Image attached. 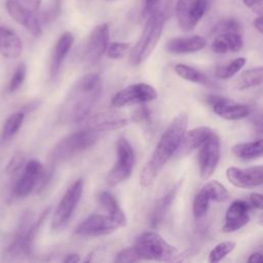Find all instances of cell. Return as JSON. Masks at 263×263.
Returning a JSON list of instances; mask_svg holds the SVG:
<instances>
[{
  "instance_id": "cell-1",
  "label": "cell",
  "mask_w": 263,
  "mask_h": 263,
  "mask_svg": "<svg viewBox=\"0 0 263 263\" xmlns=\"http://www.w3.org/2000/svg\"><path fill=\"white\" fill-rule=\"evenodd\" d=\"M188 125V115H177L161 134L159 141L140 174V184L150 186L171 157L179 150Z\"/></svg>"
},
{
  "instance_id": "cell-2",
  "label": "cell",
  "mask_w": 263,
  "mask_h": 263,
  "mask_svg": "<svg viewBox=\"0 0 263 263\" xmlns=\"http://www.w3.org/2000/svg\"><path fill=\"white\" fill-rule=\"evenodd\" d=\"M102 95V79L97 73L82 76L71 88L61 106L60 120L64 123L83 121Z\"/></svg>"
},
{
  "instance_id": "cell-3",
  "label": "cell",
  "mask_w": 263,
  "mask_h": 263,
  "mask_svg": "<svg viewBox=\"0 0 263 263\" xmlns=\"http://www.w3.org/2000/svg\"><path fill=\"white\" fill-rule=\"evenodd\" d=\"M102 134L97 129L83 126L80 130L61 139L50 150L49 158L51 164L64 162L90 148L99 141Z\"/></svg>"
},
{
  "instance_id": "cell-4",
  "label": "cell",
  "mask_w": 263,
  "mask_h": 263,
  "mask_svg": "<svg viewBox=\"0 0 263 263\" xmlns=\"http://www.w3.org/2000/svg\"><path fill=\"white\" fill-rule=\"evenodd\" d=\"M166 14L164 11L156 10L147 17L144 29L129 53V63L139 66L146 61L157 45L165 24Z\"/></svg>"
},
{
  "instance_id": "cell-5",
  "label": "cell",
  "mask_w": 263,
  "mask_h": 263,
  "mask_svg": "<svg viewBox=\"0 0 263 263\" xmlns=\"http://www.w3.org/2000/svg\"><path fill=\"white\" fill-rule=\"evenodd\" d=\"M140 260L152 261H175L180 252L177 248L170 245L157 232L147 231L142 233L134 245Z\"/></svg>"
},
{
  "instance_id": "cell-6",
  "label": "cell",
  "mask_w": 263,
  "mask_h": 263,
  "mask_svg": "<svg viewBox=\"0 0 263 263\" xmlns=\"http://www.w3.org/2000/svg\"><path fill=\"white\" fill-rule=\"evenodd\" d=\"M135 152L129 141L123 137L116 142V161L106 176V183L113 187L127 180L134 170Z\"/></svg>"
},
{
  "instance_id": "cell-7",
  "label": "cell",
  "mask_w": 263,
  "mask_h": 263,
  "mask_svg": "<svg viewBox=\"0 0 263 263\" xmlns=\"http://www.w3.org/2000/svg\"><path fill=\"white\" fill-rule=\"evenodd\" d=\"M83 188V180L78 179L66 190L53 212L51 220V228L53 230H61L68 224L79 203Z\"/></svg>"
},
{
  "instance_id": "cell-8",
  "label": "cell",
  "mask_w": 263,
  "mask_h": 263,
  "mask_svg": "<svg viewBox=\"0 0 263 263\" xmlns=\"http://www.w3.org/2000/svg\"><path fill=\"white\" fill-rule=\"evenodd\" d=\"M212 0H177L175 12L179 28L192 31L210 8Z\"/></svg>"
},
{
  "instance_id": "cell-9",
  "label": "cell",
  "mask_w": 263,
  "mask_h": 263,
  "mask_svg": "<svg viewBox=\"0 0 263 263\" xmlns=\"http://www.w3.org/2000/svg\"><path fill=\"white\" fill-rule=\"evenodd\" d=\"M157 98L156 89L144 82L134 83L119 90L111 100L113 107L146 104Z\"/></svg>"
},
{
  "instance_id": "cell-10",
  "label": "cell",
  "mask_w": 263,
  "mask_h": 263,
  "mask_svg": "<svg viewBox=\"0 0 263 263\" xmlns=\"http://www.w3.org/2000/svg\"><path fill=\"white\" fill-rule=\"evenodd\" d=\"M110 30L107 23L100 24L91 30L82 54V60L85 65L90 66L100 61L103 54L107 51Z\"/></svg>"
},
{
  "instance_id": "cell-11",
  "label": "cell",
  "mask_w": 263,
  "mask_h": 263,
  "mask_svg": "<svg viewBox=\"0 0 263 263\" xmlns=\"http://www.w3.org/2000/svg\"><path fill=\"white\" fill-rule=\"evenodd\" d=\"M221 143L218 135L213 132L206 141L198 148L199 174L203 180L209 179L217 168L220 160Z\"/></svg>"
},
{
  "instance_id": "cell-12",
  "label": "cell",
  "mask_w": 263,
  "mask_h": 263,
  "mask_svg": "<svg viewBox=\"0 0 263 263\" xmlns=\"http://www.w3.org/2000/svg\"><path fill=\"white\" fill-rule=\"evenodd\" d=\"M5 8L10 17L23 26L32 36L40 37L42 35V23L34 10L18 0H6Z\"/></svg>"
},
{
  "instance_id": "cell-13",
  "label": "cell",
  "mask_w": 263,
  "mask_h": 263,
  "mask_svg": "<svg viewBox=\"0 0 263 263\" xmlns=\"http://www.w3.org/2000/svg\"><path fill=\"white\" fill-rule=\"evenodd\" d=\"M42 163L37 159H31L25 164L22 176L15 182L12 193L16 198H25L38 186V183L44 173Z\"/></svg>"
},
{
  "instance_id": "cell-14",
  "label": "cell",
  "mask_w": 263,
  "mask_h": 263,
  "mask_svg": "<svg viewBox=\"0 0 263 263\" xmlns=\"http://www.w3.org/2000/svg\"><path fill=\"white\" fill-rule=\"evenodd\" d=\"M119 226L108 215L91 214L75 229V233L84 237H97L114 232Z\"/></svg>"
},
{
  "instance_id": "cell-15",
  "label": "cell",
  "mask_w": 263,
  "mask_h": 263,
  "mask_svg": "<svg viewBox=\"0 0 263 263\" xmlns=\"http://www.w3.org/2000/svg\"><path fill=\"white\" fill-rule=\"evenodd\" d=\"M205 100L217 115L227 120L242 119L250 114V108L247 105L236 104L231 99L222 96L210 95Z\"/></svg>"
},
{
  "instance_id": "cell-16",
  "label": "cell",
  "mask_w": 263,
  "mask_h": 263,
  "mask_svg": "<svg viewBox=\"0 0 263 263\" xmlns=\"http://www.w3.org/2000/svg\"><path fill=\"white\" fill-rule=\"evenodd\" d=\"M228 181L238 188H254L263 184V165L238 168L229 166L226 170Z\"/></svg>"
},
{
  "instance_id": "cell-17",
  "label": "cell",
  "mask_w": 263,
  "mask_h": 263,
  "mask_svg": "<svg viewBox=\"0 0 263 263\" xmlns=\"http://www.w3.org/2000/svg\"><path fill=\"white\" fill-rule=\"evenodd\" d=\"M249 211L250 205L247 201L242 199L232 201L226 211L225 223L222 226V231L226 233L234 232L246 226L250 221Z\"/></svg>"
},
{
  "instance_id": "cell-18",
  "label": "cell",
  "mask_w": 263,
  "mask_h": 263,
  "mask_svg": "<svg viewBox=\"0 0 263 263\" xmlns=\"http://www.w3.org/2000/svg\"><path fill=\"white\" fill-rule=\"evenodd\" d=\"M127 123L128 119L123 114L116 111H105L88 118L83 126L105 133L119 129Z\"/></svg>"
},
{
  "instance_id": "cell-19",
  "label": "cell",
  "mask_w": 263,
  "mask_h": 263,
  "mask_svg": "<svg viewBox=\"0 0 263 263\" xmlns=\"http://www.w3.org/2000/svg\"><path fill=\"white\" fill-rule=\"evenodd\" d=\"M74 43V36L71 32L63 33L57 40L49 61V76L51 79L59 74L64 61Z\"/></svg>"
},
{
  "instance_id": "cell-20",
  "label": "cell",
  "mask_w": 263,
  "mask_h": 263,
  "mask_svg": "<svg viewBox=\"0 0 263 263\" xmlns=\"http://www.w3.org/2000/svg\"><path fill=\"white\" fill-rule=\"evenodd\" d=\"M23 51L20 36L9 28L0 26V53L6 59H16Z\"/></svg>"
},
{
  "instance_id": "cell-21",
  "label": "cell",
  "mask_w": 263,
  "mask_h": 263,
  "mask_svg": "<svg viewBox=\"0 0 263 263\" xmlns=\"http://www.w3.org/2000/svg\"><path fill=\"white\" fill-rule=\"evenodd\" d=\"M32 217L30 213H25L18 223V226L13 234L11 242L7 247L5 253L10 258L24 256V245L27 232L32 224Z\"/></svg>"
},
{
  "instance_id": "cell-22",
  "label": "cell",
  "mask_w": 263,
  "mask_h": 263,
  "mask_svg": "<svg viewBox=\"0 0 263 263\" xmlns=\"http://www.w3.org/2000/svg\"><path fill=\"white\" fill-rule=\"evenodd\" d=\"M205 45V39L198 35L177 37L168 40L166 43V50L172 53H191L201 50Z\"/></svg>"
},
{
  "instance_id": "cell-23",
  "label": "cell",
  "mask_w": 263,
  "mask_h": 263,
  "mask_svg": "<svg viewBox=\"0 0 263 263\" xmlns=\"http://www.w3.org/2000/svg\"><path fill=\"white\" fill-rule=\"evenodd\" d=\"M98 201L107 215L111 217L119 227H123L127 224V219L123 210L111 192L101 191L98 195Z\"/></svg>"
},
{
  "instance_id": "cell-24",
  "label": "cell",
  "mask_w": 263,
  "mask_h": 263,
  "mask_svg": "<svg viewBox=\"0 0 263 263\" xmlns=\"http://www.w3.org/2000/svg\"><path fill=\"white\" fill-rule=\"evenodd\" d=\"M214 130L209 126H198L185 133L183 141L179 149L184 153H188L194 149H198Z\"/></svg>"
},
{
  "instance_id": "cell-25",
  "label": "cell",
  "mask_w": 263,
  "mask_h": 263,
  "mask_svg": "<svg viewBox=\"0 0 263 263\" xmlns=\"http://www.w3.org/2000/svg\"><path fill=\"white\" fill-rule=\"evenodd\" d=\"M177 189H178L177 186L173 187L171 190H168L163 196H161L155 202V204L153 206V210L151 212V215H150V225H151V227L155 228L161 223V221L163 220L172 201L175 198Z\"/></svg>"
},
{
  "instance_id": "cell-26",
  "label": "cell",
  "mask_w": 263,
  "mask_h": 263,
  "mask_svg": "<svg viewBox=\"0 0 263 263\" xmlns=\"http://www.w3.org/2000/svg\"><path fill=\"white\" fill-rule=\"evenodd\" d=\"M232 153L241 159L263 157V139L236 144L232 147Z\"/></svg>"
},
{
  "instance_id": "cell-27",
  "label": "cell",
  "mask_w": 263,
  "mask_h": 263,
  "mask_svg": "<svg viewBox=\"0 0 263 263\" xmlns=\"http://www.w3.org/2000/svg\"><path fill=\"white\" fill-rule=\"evenodd\" d=\"M263 83V67H256L243 71L236 79V88L248 89Z\"/></svg>"
},
{
  "instance_id": "cell-28",
  "label": "cell",
  "mask_w": 263,
  "mask_h": 263,
  "mask_svg": "<svg viewBox=\"0 0 263 263\" xmlns=\"http://www.w3.org/2000/svg\"><path fill=\"white\" fill-rule=\"evenodd\" d=\"M25 119V113L23 111L11 114L4 122L1 130V142H6L13 138L21 128Z\"/></svg>"
},
{
  "instance_id": "cell-29",
  "label": "cell",
  "mask_w": 263,
  "mask_h": 263,
  "mask_svg": "<svg viewBox=\"0 0 263 263\" xmlns=\"http://www.w3.org/2000/svg\"><path fill=\"white\" fill-rule=\"evenodd\" d=\"M174 70L181 78L187 81L198 83V84L208 83V77L205 76V74L194 67H191L185 64H177L174 67Z\"/></svg>"
},
{
  "instance_id": "cell-30",
  "label": "cell",
  "mask_w": 263,
  "mask_h": 263,
  "mask_svg": "<svg viewBox=\"0 0 263 263\" xmlns=\"http://www.w3.org/2000/svg\"><path fill=\"white\" fill-rule=\"evenodd\" d=\"M200 189L203 190L211 201L223 202L226 201L229 197V193L225 186L215 180L206 182Z\"/></svg>"
},
{
  "instance_id": "cell-31",
  "label": "cell",
  "mask_w": 263,
  "mask_h": 263,
  "mask_svg": "<svg viewBox=\"0 0 263 263\" xmlns=\"http://www.w3.org/2000/svg\"><path fill=\"white\" fill-rule=\"evenodd\" d=\"M245 58H236L232 60L230 63L218 67L215 71V75L220 79H228L232 76H234L246 64Z\"/></svg>"
},
{
  "instance_id": "cell-32",
  "label": "cell",
  "mask_w": 263,
  "mask_h": 263,
  "mask_svg": "<svg viewBox=\"0 0 263 263\" xmlns=\"http://www.w3.org/2000/svg\"><path fill=\"white\" fill-rule=\"evenodd\" d=\"M62 0H47L44 8L40 13L41 23L49 24L54 22L61 14Z\"/></svg>"
},
{
  "instance_id": "cell-33",
  "label": "cell",
  "mask_w": 263,
  "mask_h": 263,
  "mask_svg": "<svg viewBox=\"0 0 263 263\" xmlns=\"http://www.w3.org/2000/svg\"><path fill=\"white\" fill-rule=\"evenodd\" d=\"M235 246H236V243L231 240L219 242L210 252L209 261L212 263H217V262L221 261L223 258H225L228 254H230L234 250Z\"/></svg>"
},
{
  "instance_id": "cell-34",
  "label": "cell",
  "mask_w": 263,
  "mask_h": 263,
  "mask_svg": "<svg viewBox=\"0 0 263 263\" xmlns=\"http://www.w3.org/2000/svg\"><path fill=\"white\" fill-rule=\"evenodd\" d=\"M240 32H241V26L239 22L234 17L223 18L219 21L213 28V33L215 35L227 34V33H240Z\"/></svg>"
},
{
  "instance_id": "cell-35",
  "label": "cell",
  "mask_w": 263,
  "mask_h": 263,
  "mask_svg": "<svg viewBox=\"0 0 263 263\" xmlns=\"http://www.w3.org/2000/svg\"><path fill=\"white\" fill-rule=\"evenodd\" d=\"M210 198L208 197V195L203 192V190H199L193 200V206H192V211H193V215L196 219H200L202 218L208 210H209V205H210Z\"/></svg>"
},
{
  "instance_id": "cell-36",
  "label": "cell",
  "mask_w": 263,
  "mask_h": 263,
  "mask_svg": "<svg viewBox=\"0 0 263 263\" xmlns=\"http://www.w3.org/2000/svg\"><path fill=\"white\" fill-rule=\"evenodd\" d=\"M26 73H27V68H26L25 64L24 63L18 64L8 82L7 89L9 92L15 91L23 84V82L26 78Z\"/></svg>"
},
{
  "instance_id": "cell-37",
  "label": "cell",
  "mask_w": 263,
  "mask_h": 263,
  "mask_svg": "<svg viewBox=\"0 0 263 263\" xmlns=\"http://www.w3.org/2000/svg\"><path fill=\"white\" fill-rule=\"evenodd\" d=\"M128 49H129L128 43L115 41V42L109 43L106 53H107L108 58H110V59L119 60V59H122L127 53Z\"/></svg>"
},
{
  "instance_id": "cell-38",
  "label": "cell",
  "mask_w": 263,
  "mask_h": 263,
  "mask_svg": "<svg viewBox=\"0 0 263 263\" xmlns=\"http://www.w3.org/2000/svg\"><path fill=\"white\" fill-rule=\"evenodd\" d=\"M136 261H140V259L138 257V254L134 246L123 249L116 255V258H115V262H121V263H132Z\"/></svg>"
},
{
  "instance_id": "cell-39",
  "label": "cell",
  "mask_w": 263,
  "mask_h": 263,
  "mask_svg": "<svg viewBox=\"0 0 263 263\" xmlns=\"http://www.w3.org/2000/svg\"><path fill=\"white\" fill-rule=\"evenodd\" d=\"M211 47H212V50L216 53H226V52L230 51L228 41L224 34L216 35L214 41L212 42Z\"/></svg>"
},
{
  "instance_id": "cell-40",
  "label": "cell",
  "mask_w": 263,
  "mask_h": 263,
  "mask_svg": "<svg viewBox=\"0 0 263 263\" xmlns=\"http://www.w3.org/2000/svg\"><path fill=\"white\" fill-rule=\"evenodd\" d=\"M24 163H25V156L23 155V153L20 152V153L14 154L11 157V159L9 160V162L7 163L6 173L8 175H12V174L18 172Z\"/></svg>"
},
{
  "instance_id": "cell-41",
  "label": "cell",
  "mask_w": 263,
  "mask_h": 263,
  "mask_svg": "<svg viewBox=\"0 0 263 263\" xmlns=\"http://www.w3.org/2000/svg\"><path fill=\"white\" fill-rule=\"evenodd\" d=\"M224 35L228 41L230 51L236 52L242 48L243 40H242L240 33H227Z\"/></svg>"
},
{
  "instance_id": "cell-42",
  "label": "cell",
  "mask_w": 263,
  "mask_h": 263,
  "mask_svg": "<svg viewBox=\"0 0 263 263\" xmlns=\"http://www.w3.org/2000/svg\"><path fill=\"white\" fill-rule=\"evenodd\" d=\"M132 120L137 123H143V124L150 122V110L145 105L141 106L132 115Z\"/></svg>"
},
{
  "instance_id": "cell-43",
  "label": "cell",
  "mask_w": 263,
  "mask_h": 263,
  "mask_svg": "<svg viewBox=\"0 0 263 263\" xmlns=\"http://www.w3.org/2000/svg\"><path fill=\"white\" fill-rule=\"evenodd\" d=\"M246 7L258 15H263V0H242Z\"/></svg>"
},
{
  "instance_id": "cell-44",
  "label": "cell",
  "mask_w": 263,
  "mask_h": 263,
  "mask_svg": "<svg viewBox=\"0 0 263 263\" xmlns=\"http://www.w3.org/2000/svg\"><path fill=\"white\" fill-rule=\"evenodd\" d=\"M160 3V0H145L144 2V8H143V15L149 16L156 10H158V5Z\"/></svg>"
},
{
  "instance_id": "cell-45",
  "label": "cell",
  "mask_w": 263,
  "mask_h": 263,
  "mask_svg": "<svg viewBox=\"0 0 263 263\" xmlns=\"http://www.w3.org/2000/svg\"><path fill=\"white\" fill-rule=\"evenodd\" d=\"M250 201L253 206L259 210H263V194L261 193H253L250 196Z\"/></svg>"
},
{
  "instance_id": "cell-46",
  "label": "cell",
  "mask_w": 263,
  "mask_h": 263,
  "mask_svg": "<svg viewBox=\"0 0 263 263\" xmlns=\"http://www.w3.org/2000/svg\"><path fill=\"white\" fill-rule=\"evenodd\" d=\"M254 128L258 134L263 135V114L258 115L254 118Z\"/></svg>"
},
{
  "instance_id": "cell-47",
  "label": "cell",
  "mask_w": 263,
  "mask_h": 263,
  "mask_svg": "<svg viewBox=\"0 0 263 263\" xmlns=\"http://www.w3.org/2000/svg\"><path fill=\"white\" fill-rule=\"evenodd\" d=\"M249 263H263V253L255 252L248 258Z\"/></svg>"
},
{
  "instance_id": "cell-48",
  "label": "cell",
  "mask_w": 263,
  "mask_h": 263,
  "mask_svg": "<svg viewBox=\"0 0 263 263\" xmlns=\"http://www.w3.org/2000/svg\"><path fill=\"white\" fill-rule=\"evenodd\" d=\"M254 27L257 29L259 33L263 34V15H258L254 20Z\"/></svg>"
},
{
  "instance_id": "cell-49",
  "label": "cell",
  "mask_w": 263,
  "mask_h": 263,
  "mask_svg": "<svg viewBox=\"0 0 263 263\" xmlns=\"http://www.w3.org/2000/svg\"><path fill=\"white\" fill-rule=\"evenodd\" d=\"M79 260H80L79 255L76 254V253H72V254H68L65 257L64 262H66V263H75V262H78Z\"/></svg>"
},
{
  "instance_id": "cell-50",
  "label": "cell",
  "mask_w": 263,
  "mask_h": 263,
  "mask_svg": "<svg viewBox=\"0 0 263 263\" xmlns=\"http://www.w3.org/2000/svg\"><path fill=\"white\" fill-rule=\"evenodd\" d=\"M260 224L263 225V215L260 217Z\"/></svg>"
},
{
  "instance_id": "cell-51",
  "label": "cell",
  "mask_w": 263,
  "mask_h": 263,
  "mask_svg": "<svg viewBox=\"0 0 263 263\" xmlns=\"http://www.w3.org/2000/svg\"><path fill=\"white\" fill-rule=\"evenodd\" d=\"M107 2H114V1H116V0H106Z\"/></svg>"
}]
</instances>
